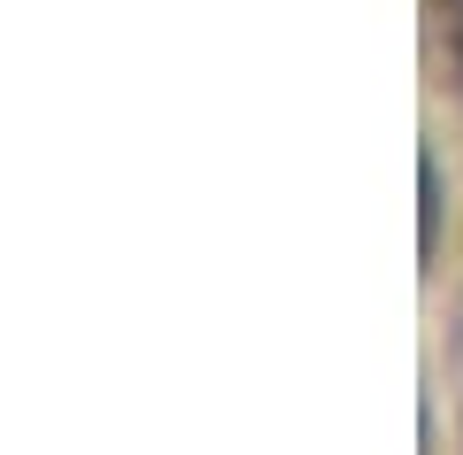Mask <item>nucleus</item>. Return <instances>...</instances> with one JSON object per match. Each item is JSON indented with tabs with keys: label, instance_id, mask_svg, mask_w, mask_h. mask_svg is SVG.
<instances>
[{
	"label": "nucleus",
	"instance_id": "nucleus-1",
	"mask_svg": "<svg viewBox=\"0 0 463 455\" xmlns=\"http://www.w3.org/2000/svg\"><path fill=\"white\" fill-rule=\"evenodd\" d=\"M440 163H432V155H417V255H440Z\"/></svg>",
	"mask_w": 463,
	"mask_h": 455
},
{
	"label": "nucleus",
	"instance_id": "nucleus-2",
	"mask_svg": "<svg viewBox=\"0 0 463 455\" xmlns=\"http://www.w3.org/2000/svg\"><path fill=\"white\" fill-rule=\"evenodd\" d=\"M432 32H440L448 78H456V93H463V0H432Z\"/></svg>",
	"mask_w": 463,
	"mask_h": 455
}]
</instances>
